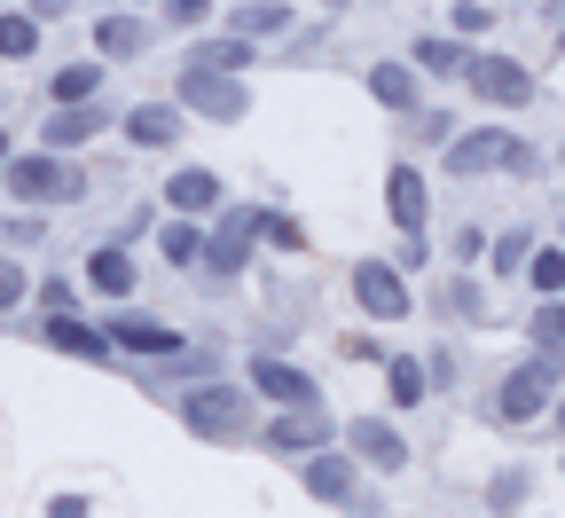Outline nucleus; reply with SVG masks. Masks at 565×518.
Listing matches in <instances>:
<instances>
[{"label":"nucleus","instance_id":"obj_28","mask_svg":"<svg viewBox=\"0 0 565 518\" xmlns=\"http://www.w3.org/2000/svg\"><path fill=\"white\" fill-rule=\"evenodd\" d=\"M40 55V17L32 9H0V63H32Z\"/></svg>","mask_w":565,"mask_h":518},{"label":"nucleus","instance_id":"obj_13","mask_svg":"<svg viewBox=\"0 0 565 518\" xmlns=\"http://www.w3.org/2000/svg\"><path fill=\"white\" fill-rule=\"evenodd\" d=\"M345 448H353V464H370V472H408V440L385 416H353L345 424Z\"/></svg>","mask_w":565,"mask_h":518},{"label":"nucleus","instance_id":"obj_45","mask_svg":"<svg viewBox=\"0 0 565 518\" xmlns=\"http://www.w3.org/2000/svg\"><path fill=\"white\" fill-rule=\"evenodd\" d=\"M550 416H557V432H565V393H557V409H550Z\"/></svg>","mask_w":565,"mask_h":518},{"label":"nucleus","instance_id":"obj_23","mask_svg":"<svg viewBox=\"0 0 565 518\" xmlns=\"http://www.w3.org/2000/svg\"><path fill=\"white\" fill-rule=\"evenodd\" d=\"M291 0H236L228 9V32H244V40H291Z\"/></svg>","mask_w":565,"mask_h":518},{"label":"nucleus","instance_id":"obj_40","mask_svg":"<svg viewBox=\"0 0 565 518\" xmlns=\"http://www.w3.org/2000/svg\"><path fill=\"white\" fill-rule=\"evenodd\" d=\"M40 307H47V315H71V307H79V290H71L63 275H47V283H40Z\"/></svg>","mask_w":565,"mask_h":518},{"label":"nucleus","instance_id":"obj_17","mask_svg":"<svg viewBox=\"0 0 565 518\" xmlns=\"http://www.w3.org/2000/svg\"><path fill=\"white\" fill-rule=\"evenodd\" d=\"M118 134L134 141V150H173L181 141V103H134L118 118Z\"/></svg>","mask_w":565,"mask_h":518},{"label":"nucleus","instance_id":"obj_16","mask_svg":"<svg viewBox=\"0 0 565 518\" xmlns=\"http://www.w3.org/2000/svg\"><path fill=\"white\" fill-rule=\"evenodd\" d=\"M252 393H267L275 409H315V401H322L307 369H291V361H275V353H259V361H252Z\"/></svg>","mask_w":565,"mask_h":518},{"label":"nucleus","instance_id":"obj_34","mask_svg":"<svg viewBox=\"0 0 565 518\" xmlns=\"http://www.w3.org/2000/svg\"><path fill=\"white\" fill-rule=\"evenodd\" d=\"M24 299H32V267L24 260H0V315L24 307Z\"/></svg>","mask_w":565,"mask_h":518},{"label":"nucleus","instance_id":"obj_25","mask_svg":"<svg viewBox=\"0 0 565 518\" xmlns=\"http://www.w3.org/2000/svg\"><path fill=\"white\" fill-rule=\"evenodd\" d=\"M463 55H471V40H456V32H424L408 47V63L424 71V80H463Z\"/></svg>","mask_w":565,"mask_h":518},{"label":"nucleus","instance_id":"obj_42","mask_svg":"<svg viewBox=\"0 0 565 518\" xmlns=\"http://www.w3.org/2000/svg\"><path fill=\"white\" fill-rule=\"evenodd\" d=\"M47 518H87V495H55V503H47Z\"/></svg>","mask_w":565,"mask_h":518},{"label":"nucleus","instance_id":"obj_27","mask_svg":"<svg viewBox=\"0 0 565 518\" xmlns=\"http://www.w3.org/2000/svg\"><path fill=\"white\" fill-rule=\"evenodd\" d=\"M385 393H393V409H416L424 393H433V361L393 353V361H385Z\"/></svg>","mask_w":565,"mask_h":518},{"label":"nucleus","instance_id":"obj_4","mask_svg":"<svg viewBox=\"0 0 565 518\" xmlns=\"http://www.w3.org/2000/svg\"><path fill=\"white\" fill-rule=\"evenodd\" d=\"M557 393H565V353H550V346H534L503 385H494V416L503 424H534V416H550L557 409Z\"/></svg>","mask_w":565,"mask_h":518},{"label":"nucleus","instance_id":"obj_46","mask_svg":"<svg viewBox=\"0 0 565 518\" xmlns=\"http://www.w3.org/2000/svg\"><path fill=\"white\" fill-rule=\"evenodd\" d=\"M557 55H565V17H557Z\"/></svg>","mask_w":565,"mask_h":518},{"label":"nucleus","instance_id":"obj_39","mask_svg":"<svg viewBox=\"0 0 565 518\" xmlns=\"http://www.w3.org/2000/svg\"><path fill=\"white\" fill-rule=\"evenodd\" d=\"M487 244H494V236L479 229V220H463V229H456V260H463V267H471V260H487Z\"/></svg>","mask_w":565,"mask_h":518},{"label":"nucleus","instance_id":"obj_3","mask_svg":"<svg viewBox=\"0 0 565 518\" xmlns=\"http://www.w3.org/2000/svg\"><path fill=\"white\" fill-rule=\"evenodd\" d=\"M385 212H393V229H401V260L393 267H424V260H433V236H424V229H433V181H424L408 158H393V173H385Z\"/></svg>","mask_w":565,"mask_h":518},{"label":"nucleus","instance_id":"obj_38","mask_svg":"<svg viewBox=\"0 0 565 518\" xmlns=\"http://www.w3.org/2000/svg\"><path fill=\"white\" fill-rule=\"evenodd\" d=\"M0 236H9V244H40V236H47V212H32V204H24L17 220H0Z\"/></svg>","mask_w":565,"mask_h":518},{"label":"nucleus","instance_id":"obj_18","mask_svg":"<svg viewBox=\"0 0 565 518\" xmlns=\"http://www.w3.org/2000/svg\"><path fill=\"white\" fill-rule=\"evenodd\" d=\"M166 204L196 220V212H221V204H228V189H221V173H212V166H181V173L166 181Z\"/></svg>","mask_w":565,"mask_h":518},{"label":"nucleus","instance_id":"obj_6","mask_svg":"<svg viewBox=\"0 0 565 518\" xmlns=\"http://www.w3.org/2000/svg\"><path fill=\"white\" fill-rule=\"evenodd\" d=\"M173 103H181L189 118H212V126H236V118H252L244 80H236V71H204V63H181V87H173Z\"/></svg>","mask_w":565,"mask_h":518},{"label":"nucleus","instance_id":"obj_33","mask_svg":"<svg viewBox=\"0 0 565 518\" xmlns=\"http://www.w3.org/2000/svg\"><path fill=\"white\" fill-rule=\"evenodd\" d=\"M448 24H456V40H487L494 32V9H487V0H456Z\"/></svg>","mask_w":565,"mask_h":518},{"label":"nucleus","instance_id":"obj_9","mask_svg":"<svg viewBox=\"0 0 565 518\" xmlns=\"http://www.w3.org/2000/svg\"><path fill=\"white\" fill-rule=\"evenodd\" d=\"M353 307H362L370 323H408V315H416L408 267H393V260H353Z\"/></svg>","mask_w":565,"mask_h":518},{"label":"nucleus","instance_id":"obj_11","mask_svg":"<svg viewBox=\"0 0 565 518\" xmlns=\"http://www.w3.org/2000/svg\"><path fill=\"white\" fill-rule=\"evenodd\" d=\"M362 87H370V103H377V110H393V118H416V110H424V71H416V63H401V55L370 63V71H362Z\"/></svg>","mask_w":565,"mask_h":518},{"label":"nucleus","instance_id":"obj_5","mask_svg":"<svg viewBox=\"0 0 565 518\" xmlns=\"http://www.w3.org/2000/svg\"><path fill=\"white\" fill-rule=\"evenodd\" d=\"M259 236H267V204H221V212H212V229H204V275L212 283H236L252 267Z\"/></svg>","mask_w":565,"mask_h":518},{"label":"nucleus","instance_id":"obj_30","mask_svg":"<svg viewBox=\"0 0 565 518\" xmlns=\"http://www.w3.org/2000/svg\"><path fill=\"white\" fill-rule=\"evenodd\" d=\"M534 244H542L534 229H503V236L487 244V267H494V275H519V267L534 260Z\"/></svg>","mask_w":565,"mask_h":518},{"label":"nucleus","instance_id":"obj_15","mask_svg":"<svg viewBox=\"0 0 565 518\" xmlns=\"http://www.w3.org/2000/svg\"><path fill=\"white\" fill-rule=\"evenodd\" d=\"M299 479H307V495H315V503H353V495H362V472H353V448H315Z\"/></svg>","mask_w":565,"mask_h":518},{"label":"nucleus","instance_id":"obj_44","mask_svg":"<svg viewBox=\"0 0 565 518\" xmlns=\"http://www.w3.org/2000/svg\"><path fill=\"white\" fill-rule=\"evenodd\" d=\"M9 158H17V141H9V134H0V166H9Z\"/></svg>","mask_w":565,"mask_h":518},{"label":"nucleus","instance_id":"obj_29","mask_svg":"<svg viewBox=\"0 0 565 518\" xmlns=\"http://www.w3.org/2000/svg\"><path fill=\"white\" fill-rule=\"evenodd\" d=\"M519 275H526V290H542V299H565V252L557 244H534V260Z\"/></svg>","mask_w":565,"mask_h":518},{"label":"nucleus","instance_id":"obj_36","mask_svg":"<svg viewBox=\"0 0 565 518\" xmlns=\"http://www.w3.org/2000/svg\"><path fill=\"white\" fill-rule=\"evenodd\" d=\"M212 17V0H158V24H173V32H196Z\"/></svg>","mask_w":565,"mask_h":518},{"label":"nucleus","instance_id":"obj_21","mask_svg":"<svg viewBox=\"0 0 565 518\" xmlns=\"http://www.w3.org/2000/svg\"><path fill=\"white\" fill-rule=\"evenodd\" d=\"M134 283H141V267H134L126 244H95L87 252V290H103V299H134Z\"/></svg>","mask_w":565,"mask_h":518},{"label":"nucleus","instance_id":"obj_22","mask_svg":"<svg viewBox=\"0 0 565 518\" xmlns=\"http://www.w3.org/2000/svg\"><path fill=\"white\" fill-rule=\"evenodd\" d=\"M181 63H204V71H236V80H244V71L259 63V40H244V32H228V24H221L212 40H196Z\"/></svg>","mask_w":565,"mask_h":518},{"label":"nucleus","instance_id":"obj_8","mask_svg":"<svg viewBox=\"0 0 565 518\" xmlns=\"http://www.w3.org/2000/svg\"><path fill=\"white\" fill-rule=\"evenodd\" d=\"M181 424L196 440H244L252 432V393L244 385H189L181 393Z\"/></svg>","mask_w":565,"mask_h":518},{"label":"nucleus","instance_id":"obj_35","mask_svg":"<svg viewBox=\"0 0 565 518\" xmlns=\"http://www.w3.org/2000/svg\"><path fill=\"white\" fill-rule=\"evenodd\" d=\"M416 141L448 150V141H456V110H433V103H424V110H416Z\"/></svg>","mask_w":565,"mask_h":518},{"label":"nucleus","instance_id":"obj_26","mask_svg":"<svg viewBox=\"0 0 565 518\" xmlns=\"http://www.w3.org/2000/svg\"><path fill=\"white\" fill-rule=\"evenodd\" d=\"M158 260L166 267H204V229H196L189 212H166L158 220Z\"/></svg>","mask_w":565,"mask_h":518},{"label":"nucleus","instance_id":"obj_12","mask_svg":"<svg viewBox=\"0 0 565 518\" xmlns=\"http://www.w3.org/2000/svg\"><path fill=\"white\" fill-rule=\"evenodd\" d=\"M330 432H338V424H330L322 401H315V409H275L259 440H267L275 456H315V448H330Z\"/></svg>","mask_w":565,"mask_h":518},{"label":"nucleus","instance_id":"obj_31","mask_svg":"<svg viewBox=\"0 0 565 518\" xmlns=\"http://www.w3.org/2000/svg\"><path fill=\"white\" fill-rule=\"evenodd\" d=\"M440 315H456V323H487V290H479L471 275H456V283L440 290Z\"/></svg>","mask_w":565,"mask_h":518},{"label":"nucleus","instance_id":"obj_32","mask_svg":"<svg viewBox=\"0 0 565 518\" xmlns=\"http://www.w3.org/2000/svg\"><path fill=\"white\" fill-rule=\"evenodd\" d=\"M526 346H550V353L565 346V299H542V307L526 315Z\"/></svg>","mask_w":565,"mask_h":518},{"label":"nucleus","instance_id":"obj_1","mask_svg":"<svg viewBox=\"0 0 565 518\" xmlns=\"http://www.w3.org/2000/svg\"><path fill=\"white\" fill-rule=\"evenodd\" d=\"M440 166H448V181H487V173H542V150L526 134H511V126H471V134H456L448 150H440Z\"/></svg>","mask_w":565,"mask_h":518},{"label":"nucleus","instance_id":"obj_48","mask_svg":"<svg viewBox=\"0 0 565 518\" xmlns=\"http://www.w3.org/2000/svg\"><path fill=\"white\" fill-rule=\"evenodd\" d=\"M557 166H565V150H557Z\"/></svg>","mask_w":565,"mask_h":518},{"label":"nucleus","instance_id":"obj_43","mask_svg":"<svg viewBox=\"0 0 565 518\" xmlns=\"http://www.w3.org/2000/svg\"><path fill=\"white\" fill-rule=\"evenodd\" d=\"M63 9H71V0H32V17H40V24H47V17H63Z\"/></svg>","mask_w":565,"mask_h":518},{"label":"nucleus","instance_id":"obj_19","mask_svg":"<svg viewBox=\"0 0 565 518\" xmlns=\"http://www.w3.org/2000/svg\"><path fill=\"white\" fill-rule=\"evenodd\" d=\"M47 346L55 353H79V361H118V338L79 323V315H47Z\"/></svg>","mask_w":565,"mask_h":518},{"label":"nucleus","instance_id":"obj_20","mask_svg":"<svg viewBox=\"0 0 565 518\" xmlns=\"http://www.w3.org/2000/svg\"><path fill=\"white\" fill-rule=\"evenodd\" d=\"M110 338H118V353H150V361H181V353H189V346H181L166 323H150V315H118Z\"/></svg>","mask_w":565,"mask_h":518},{"label":"nucleus","instance_id":"obj_37","mask_svg":"<svg viewBox=\"0 0 565 518\" xmlns=\"http://www.w3.org/2000/svg\"><path fill=\"white\" fill-rule=\"evenodd\" d=\"M267 244H275V252H307V220H291V212H267Z\"/></svg>","mask_w":565,"mask_h":518},{"label":"nucleus","instance_id":"obj_41","mask_svg":"<svg viewBox=\"0 0 565 518\" xmlns=\"http://www.w3.org/2000/svg\"><path fill=\"white\" fill-rule=\"evenodd\" d=\"M519 487H526V472H503V479H494V510H511V503H519Z\"/></svg>","mask_w":565,"mask_h":518},{"label":"nucleus","instance_id":"obj_10","mask_svg":"<svg viewBox=\"0 0 565 518\" xmlns=\"http://www.w3.org/2000/svg\"><path fill=\"white\" fill-rule=\"evenodd\" d=\"M110 126H118V110H110L103 95H95V103H55V110L40 118V150H63V158H71V150H87L95 134H110Z\"/></svg>","mask_w":565,"mask_h":518},{"label":"nucleus","instance_id":"obj_24","mask_svg":"<svg viewBox=\"0 0 565 518\" xmlns=\"http://www.w3.org/2000/svg\"><path fill=\"white\" fill-rule=\"evenodd\" d=\"M103 95V55H71L47 71V103H95Z\"/></svg>","mask_w":565,"mask_h":518},{"label":"nucleus","instance_id":"obj_2","mask_svg":"<svg viewBox=\"0 0 565 518\" xmlns=\"http://www.w3.org/2000/svg\"><path fill=\"white\" fill-rule=\"evenodd\" d=\"M0 189H9L17 204H32V212H63V204L87 197V173L63 150H17L9 166H0Z\"/></svg>","mask_w":565,"mask_h":518},{"label":"nucleus","instance_id":"obj_14","mask_svg":"<svg viewBox=\"0 0 565 518\" xmlns=\"http://www.w3.org/2000/svg\"><path fill=\"white\" fill-rule=\"evenodd\" d=\"M150 40H158V24L141 17V9H110V17H95V55H103V63L150 55Z\"/></svg>","mask_w":565,"mask_h":518},{"label":"nucleus","instance_id":"obj_47","mask_svg":"<svg viewBox=\"0 0 565 518\" xmlns=\"http://www.w3.org/2000/svg\"><path fill=\"white\" fill-rule=\"evenodd\" d=\"M141 9H158V0H141Z\"/></svg>","mask_w":565,"mask_h":518},{"label":"nucleus","instance_id":"obj_7","mask_svg":"<svg viewBox=\"0 0 565 518\" xmlns=\"http://www.w3.org/2000/svg\"><path fill=\"white\" fill-rule=\"evenodd\" d=\"M463 87H471V103H487V110H526V103H534V71H526L519 55L471 47V55H463Z\"/></svg>","mask_w":565,"mask_h":518}]
</instances>
